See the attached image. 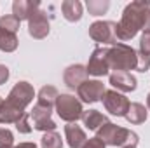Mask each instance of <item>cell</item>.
Returning <instances> with one entry per match:
<instances>
[{"label": "cell", "mask_w": 150, "mask_h": 148, "mask_svg": "<svg viewBox=\"0 0 150 148\" xmlns=\"http://www.w3.org/2000/svg\"><path fill=\"white\" fill-rule=\"evenodd\" d=\"M58 96H59V92H58V89H56L54 85H44V87L38 91V101L37 103L42 105V106L52 108V106L56 105Z\"/></svg>", "instance_id": "cell-20"}, {"label": "cell", "mask_w": 150, "mask_h": 148, "mask_svg": "<svg viewBox=\"0 0 150 148\" xmlns=\"http://www.w3.org/2000/svg\"><path fill=\"white\" fill-rule=\"evenodd\" d=\"M126 120L129 124H143L147 120V108L142 103H129L126 113Z\"/></svg>", "instance_id": "cell-19"}, {"label": "cell", "mask_w": 150, "mask_h": 148, "mask_svg": "<svg viewBox=\"0 0 150 148\" xmlns=\"http://www.w3.org/2000/svg\"><path fill=\"white\" fill-rule=\"evenodd\" d=\"M49 30H51V25H49V18H47V12L37 9L30 18H28V33L33 38H45L49 35Z\"/></svg>", "instance_id": "cell-10"}, {"label": "cell", "mask_w": 150, "mask_h": 148, "mask_svg": "<svg viewBox=\"0 0 150 148\" xmlns=\"http://www.w3.org/2000/svg\"><path fill=\"white\" fill-rule=\"evenodd\" d=\"M96 138H100L105 145L108 147H122V148H129V147H136L138 145V134L126 129V127H120V125H115L112 122H107L103 124L98 131H96Z\"/></svg>", "instance_id": "cell-2"}, {"label": "cell", "mask_w": 150, "mask_h": 148, "mask_svg": "<svg viewBox=\"0 0 150 148\" xmlns=\"http://www.w3.org/2000/svg\"><path fill=\"white\" fill-rule=\"evenodd\" d=\"M87 75H94V77H103L110 72L108 66V49L107 47H96L89 58V63L86 66Z\"/></svg>", "instance_id": "cell-8"}, {"label": "cell", "mask_w": 150, "mask_h": 148, "mask_svg": "<svg viewBox=\"0 0 150 148\" xmlns=\"http://www.w3.org/2000/svg\"><path fill=\"white\" fill-rule=\"evenodd\" d=\"M129 148H136V147H129Z\"/></svg>", "instance_id": "cell-34"}, {"label": "cell", "mask_w": 150, "mask_h": 148, "mask_svg": "<svg viewBox=\"0 0 150 148\" xmlns=\"http://www.w3.org/2000/svg\"><path fill=\"white\" fill-rule=\"evenodd\" d=\"M63 80H65L67 87L77 89L82 82L87 80V70H86V66H82V65H72V66H68L65 70V73H63Z\"/></svg>", "instance_id": "cell-12"}, {"label": "cell", "mask_w": 150, "mask_h": 148, "mask_svg": "<svg viewBox=\"0 0 150 148\" xmlns=\"http://www.w3.org/2000/svg\"><path fill=\"white\" fill-rule=\"evenodd\" d=\"M147 106H149V110H150V92H149V96H147Z\"/></svg>", "instance_id": "cell-33"}, {"label": "cell", "mask_w": 150, "mask_h": 148, "mask_svg": "<svg viewBox=\"0 0 150 148\" xmlns=\"http://www.w3.org/2000/svg\"><path fill=\"white\" fill-rule=\"evenodd\" d=\"M51 113H52V108H49V106H42L38 103L33 106V110L30 113V118H33V127L37 131L51 132L56 129V122L51 118Z\"/></svg>", "instance_id": "cell-11"}, {"label": "cell", "mask_w": 150, "mask_h": 148, "mask_svg": "<svg viewBox=\"0 0 150 148\" xmlns=\"http://www.w3.org/2000/svg\"><path fill=\"white\" fill-rule=\"evenodd\" d=\"M140 52L150 56V32H143V35L140 38Z\"/></svg>", "instance_id": "cell-28"}, {"label": "cell", "mask_w": 150, "mask_h": 148, "mask_svg": "<svg viewBox=\"0 0 150 148\" xmlns=\"http://www.w3.org/2000/svg\"><path fill=\"white\" fill-rule=\"evenodd\" d=\"M150 9V0H136L126 5L120 21L115 26V37L120 42H127L145 25V14Z\"/></svg>", "instance_id": "cell-1"}, {"label": "cell", "mask_w": 150, "mask_h": 148, "mask_svg": "<svg viewBox=\"0 0 150 148\" xmlns=\"http://www.w3.org/2000/svg\"><path fill=\"white\" fill-rule=\"evenodd\" d=\"M87 11L91 16H103L108 7H110V2L108 0H87Z\"/></svg>", "instance_id": "cell-22"}, {"label": "cell", "mask_w": 150, "mask_h": 148, "mask_svg": "<svg viewBox=\"0 0 150 148\" xmlns=\"http://www.w3.org/2000/svg\"><path fill=\"white\" fill-rule=\"evenodd\" d=\"M150 68V56H145L138 51V63H136V72H142L145 73Z\"/></svg>", "instance_id": "cell-27"}, {"label": "cell", "mask_w": 150, "mask_h": 148, "mask_svg": "<svg viewBox=\"0 0 150 148\" xmlns=\"http://www.w3.org/2000/svg\"><path fill=\"white\" fill-rule=\"evenodd\" d=\"M19 25H21V21L12 14L0 18V30H4V32H9V33L16 35V32L19 30Z\"/></svg>", "instance_id": "cell-24"}, {"label": "cell", "mask_w": 150, "mask_h": 148, "mask_svg": "<svg viewBox=\"0 0 150 148\" xmlns=\"http://www.w3.org/2000/svg\"><path fill=\"white\" fill-rule=\"evenodd\" d=\"M115 26L117 23L113 21H94L89 26V37L98 44H110L115 45L117 44V37H115Z\"/></svg>", "instance_id": "cell-5"}, {"label": "cell", "mask_w": 150, "mask_h": 148, "mask_svg": "<svg viewBox=\"0 0 150 148\" xmlns=\"http://www.w3.org/2000/svg\"><path fill=\"white\" fill-rule=\"evenodd\" d=\"M0 148H14V136L9 129L0 127Z\"/></svg>", "instance_id": "cell-25"}, {"label": "cell", "mask_w": 150, "mask_h": 148, "mask_svg": "<svg viewBox=\"0 0 150 148\" xmlns=\"http://www.w3.org/2000/svg\"><path fill=\"white\" fill-rule=\"evenodd\" d=\"M26 111L9 103L7 99L0 103V124H16Z\"/></svg>", "instance_id": "cell-15"}, {"label": "cell", "mask_w": 150, "mask_h": 148, "mask_svg": "<svg viewBox=\"0 0 150 148\" xmlns=\"http://www.w3.org/2000/svg\"><path fill=\"white\" fill-rule=\"evenodd\" d=\"M136 63H138V51H134L131 45L117 42L115 45H112L108 49V66H110V70L129 73V70H136Z\"/></svg>", "instance_id": "cell-3"}, {"label": "cell", "mask_w": 150, "mask_h": 148, "mask_svg": "<svg viewBox=\"0 0 150 148\" xmlns=\"http://www.w3.org/2000/svg\"><path fill=\"white\" fill-rule=\"evenodd\" d=\"M82 122H84V125H86L87 129L98 131L103 124L108 122V118H107V115L100 113L98 110H87V111L82 113Z\"/></svg>", "instance_id": "cell-17"}, {"label": "cell", "mask_w": 150, "mask_h": 148, "mask_svg": "<svg viewBox=\"0 0 150 148\" xmlns=\"http://www.w3.org/2000/svg\"><path fill=\"white\" fill-rule=\"evenodd\" d=\"M107 145L100 140V138H89L86 143H84V147L82 148H105Z\"/></svg>", "instance_id": "cell-29"}, {"label": "cell", "mask_w": 150, "mask_h": 148, "mask_svg": "<svg viewBox=\"0 0 150 148\" xmlns=\"http://www.w3.org/2000/svg\"><path fill=\"white\" fill-rule=\"evenodd\" d=\"M40 145H42V148H63V140L56 131H51L42 136Z\"/></svg>", "instance_id": "cell-23"}, {"label": "cell", "mask_w": 150, "mask_h": 148, "mask_svg": "<svg viewBox=\"0 0 150 148\" xmlns=\"http://www.w3.org/2000/svg\"><path fill=\"white\" fill-rule=\"evenodd\" d=\"M7 78H9V68H7L5 65H0V85L5 84Z\"/></svg>", "instance_id": "cell-30"}, {"label": "cell", "mask_w": 150, "mask_h": 148, "mask_svg": "<svg viewBox=\"0 0 150 148\" xmlns=\"http://www.w3.org/2000/svg\"><path fill=\"white\" fill-rule=\"evenodd\" d=\"M65 136H67V141H68L70 148H82L84 143L87 141L86 132H84L82 127H79L75 122L65 125Z\"/></svg>", "instance_id": "cell-16"}, {"label": "cell", "mask_w": 150, "mask_h": 148, "mask_svg": "<svg viewBox=\"0 0 150 148\" xmlns=\"http://www.w3.org/2000/svg\"><path fill=\"white\" fill-rule=\"evenodd\" d=\"M105 84L100 80H86L77 87V96L84 103H96L105 94Z\"/></svg>", "instance_id": "cell-9"}, {"label": "cell", "mask_w": 150, "mask_h": 148, "mask_svg": "<svg viewBox=\"0 0 150 148\" xmlns=\"http://www.w3.org/2000/svg\"><path fill=\"white\" fill-rule=\"evenodd\" d=\"M16 129H18L19 132H23V134H28V132L32 131V125H30V115H28V113H25V115L16 122Z\"/></svg>", "instance_id": "cell-26"}, {"label": "cell", "mask_w": 150, "mask_h": 148, "mask_svg": "<svg viewBox=\"0 0 150 148\" xmlns=\"http://www.w3.org/2000/svg\"><path fill=\"white\" fill-rule=\"evenodd\" d=\"M143 32H150V9L145 14V25H143Z\"/></svg>", "instance_id": "cell-31"}, {"label": "cell", "mask_w": 150, "mask_h": 148, "mask_svg": "<svg viewBox=\"0 0 150 148\" xmlns=\"http://www.w3.org/2000/svg\"><path fill=\"white\" fill-rule=\"evenodd\" d=\"M0 103H2V98H0Z\"/></svg>", "instance_id": "cell-35"}, {"label": "cell", "mask_w": 150, "mask_h": 148, "mask_svg": "<svg viewBox=\"0 0 150 148\" xmlns=\"http://www.w3.org/2000/svg\"><path fill=\"white\" fill-rule=\"evenodd\" d=\"M61 12L67 21L75 23L82 18V4L79 0H65L61 4Z\"/></svg>", "instance_id": "cell-18"}, {"label": "cell", "mask_w": 150, "mask_h": 148, "mask_svg": "<svg viewBox=\"0 0 150 148\" xmlns=\"http://www.w3.org/2000/svg\"><path fill=\"white\" fill-rule=\"evenodd\" d=\"M18 49V37L14 33L0 30V51L4 52H12Z\"/></svg>", "instance_id": "cell-21"}, {"label": "cell", "mask_w": 150, "mask_h": 148, "mask_svg": "<svg viewBox=\"0 0 150 148\" xmlns=\"http://www.w3.org/2000/svg\"><path fill=\"white\" fill-rule=\"evenodd\" d=\"M33 98H35L33 85L28 84V82H18V84L11 89V92H9V96H7V101L12 103V105H16V106L21 108V110H25V108L33 101Z\"/></svg>", "instance_id": "cell-6"}, {"label": "cell", "mask_w": 150, "mask_h": 148, "mask_svg": "<svg viewBox=\"0 0 150 148\" xmlns=\"http://www.w3.org/2000/svg\"><path fill=\"white\" fill-rule=\"evenodd\" d=\"M40 9V2L38 0H16L12 4V16H16L19 21L26 19L37 11Z\"/></svg>", "instance_id": "cell-14"}, {"label": "cell", "mask_w": 150, "mask_h": 148, "mask_svg": "<svg viewBox=\"0 0 150 148\" xmlns=\"http://www.w3.org/2000/svg\"><path fill=\"white\" fill-rule=\"evenodd\" d=\"M14 148H38L35 143H19V145H16Z\"/></svg>", "instance_id": "cell-32"}, {"label": "cell", "mask_w": 150, "mask_h": 148, "mask_svg": "<svg viewBox=\"0 0 150 148\" xmlns=\"http://www.w3.org/2000/svg\"><path fill=\"white\" fill-rule=\"evenodd\" d=\"M110 84L117 91H122V92H131L136 89V78L127 72H113L110 75Z\"/></svg>", "instance_id": "cell-13"}, {"label": "cell", "mask_w": 150, "mask_h": 148, "mask_svg": "<svg viewBox=\"0 0 150 148\" xmlns=\"http://www.w3.org/2000/svg\"><path fill=\"white\" fill-rule=\"evenodd\" d=\"M101 101H103V106L108 113L117 115V117H126L127 108H129V99L124 94L117 92L115 89L113 91H105Z\"/></svg>", "instance_id": "cell-7"}, {"label": "cell", "mask_w": 150, "mask_h": 148, "mask_svg": "<svg viewBox=\"0 0 150 148\" xmlns=\"http://www.w3.org/2000/svg\"><path fill=\"white\" fill-rule=\"evenodd\" d=\"M54 108H56V113L59 115V118L68 124H74L79 118H82V113H84L82 103L72 94H59Z\"/></svg>", "instance_id": "cell-4"}]
</instances>
